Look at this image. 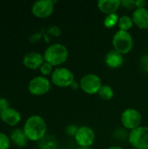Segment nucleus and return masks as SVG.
Wrapping results in <instances>:
<instances>
[{
  "mask_svg": "<svg viewBox=\"0 0 148 149\" xmlns=\"http://www.w3.org/2000/svg\"><path fill=\"white\" fill-rule=\"evenodd\" d=\"M23 130L30 141L38 142L46 136L47 125L40 115H31L26 119Z\"/></svg>",
  "mask_w": 148,
  "mask_h": 149,
  "instance_id": "nucleus-1",
  "label": "nucleus"
},
{
  "mask_svg": "<svg viewBox=\"0 0 148 149\" xmlns=\"http://www.w3.org/2000/svg\"><path fill=\"white\" fill-rule=\"evenodd\" d=\"M44 61L51 64L53 67H60L66 62L69 52L65 45L59 43L50 45L44 52Z\"/></svg>",
  "mask_w": 148,
  "mask_h": 149,
  "instance_id": "nucleus-2",
  "label": "nucleus"
},
{
  "mask_svg": "<svg viewBox=\"0 0 148 149\" xmlns=\"http://www.w3.org/2000/svg\"><path fill=\"white\" fill-rule=\"evenodd\" d=\"M113 50L122 55L129 53L133 48V38L129 31H117L112 39Z\"/></svg>",
  "mask_w": 148,
  "mask_h": 149,
  "instance_id": "nucleus-3",
  "label": "nucleus"
},
{
  "mask_svg": "<svg viewBox=\"0 0 148 149\" xmlns=\"http://www.w3.org/2000/svg\"><path fill=\"white\" fill-rule=\"evenodd\" d=\"M75 81L73 72L64 66L56 67L51 76V82L58 87H70Z\"/></svg>",
  "mask_w": 148,
  "mask_h": 149,
  "instance_id": "nucleus-4",
  "label": "nucleus"
},
{
  "mask_svg": "<svg viewBox=\"0 0 148 149\" xmlns=\"http://www.w3.org/2000/svg\"><path fill=\"white\" fill-rule=\"evenodd\" d=\"M51 88V80L42 75L32 78L28 83V91L33 96H43Z\"/></svg>",
  "mask_w": 148,
  "mask_h": 149,
  "instance_id": "nucleus-5",
  "label": "nucleus"
},
{
  "mask_svg": "<svg viewBox=\"0 0 148 149\" xmlns=\"http://www.w3.org/2000/svg\"><path fill=\"white\" fill-rule=\"evenodd\" d=\"M120 121L122 126L130 131L134 130L141 126L142 115L140 111L134 108L125 109L120 116Z\"/></svg>",
  "mask_w": 148,
  "mask_h": 149,
  "instance_id": "nucleus-6",
  "label": "nucleus"
},
{
  "mask_svg": "<svg viewBox=\"0 0 148 149\" xmlns=\"http://www.w3.org/2000/svg\"><path fill=\"white\" fill-rule=\"evenodd\" d=\"M103 86L101 79L94 73H88L84 75L79 80L80 89L86 94L93 95L99 93Z\"/></svg>",
  "mask_w": 148,
  "mask_h": 149,
  "instance_id": "nucleus-7",
  "label": "nucleus"
},
{
  "mask_svg": "<svg viewBox=\"0 0 148 149\" xmlns=\"http://www.w3.org/2000/svg\"><path fill=\"white\" fill-rule=\"evenodd\" d=\"M128 141L136 149H148V127L140 126V127L130 131Z\"/></svg>",
  "mask_w": 148,
  "mask_h": 149,
  "instance_id": "nucleus-8",
  "label": "nucleus"
},
{
  "mask_svg": "<svg viewBox=\"0 0 148 149\" xmlns=\"http://www.w3.org/2000/svg\"><path fill=\"white\" fill-rule=\"evenodd\" d=\"M74 140L79 147L90 148L95 141V133L93 129L88 126H81L74 136Z\"/></svg>",
  "mask_w": 148,
  "mask_h": 149,
  "instance_id": "nucleus-9",
  "label": "nucleus"
},
{
  "mask_svg": "<svg viewBox=\"0 0 148 149\" xmlns=\"http://www.w3.org/2000/svg\"><path fill=\"white\" fill-rule=\"evenodd\" d=\"M54 3L52 0H38L31 6V13L38 18L49 17L54 11Z\"/></svg>",
  "mask_w": 148,
  "mask_h": 149,
  "instance_id": "nucleus-10",
  "label": "nucleus"
},
{
  "mask_svg": "<svg viewBox=\"0 0 148 149\" xmlns=\"http://www.w3.org/2000/svg\"><path fill=\"white\" fill-rule=\"evenodd\" d=\"M44 55L38 52H30L24 55L22 63L30 70H38L44 64Z\"/></svg>",
  "mask_w": 148,
  "mask_h": 149,
  "instance_id": "nucleus-11",
  "label": "nucleus"
},
{
  "mask_svg": "<svg viewBox=\"0 0 148 149\" xmlns=\"http://www.w3.org/2000/svg\"><path fill=\"white\" fill-rule=\"evenodd\" d=\"M22 120L20 112L13 107H10L7 110L1 113V121L10 127H16Z\"/></svg>",
  "mask_w": 148,
  "mask_h": 149,
  "instance_id": "nucleus-12",
  "label": "nucleus"
},
{
  "mask_svg": "<svg viewBox=\"0 0 148 149\" xmlns=\"http://www.w3.org/2000/svg\"><path fill=\"white\" fill-rule=\"evenodd\" d=\"M133 24L141 30L148 29V10L147 8L135 9L132 15Z\"/></svg>",
  "mask_w": 148,
  "mask_h": 149,
  "instance_id": "nucleus-13",
  "label": "nucleus"
},
{
  "mask_svg": "<svg viewBox=\"0 0 148 149\" xmlns=\"http://www.w3.org/2000/svg\"><path fill=\"white\" fill-rule=\"evenodd\" d=\"M98 9L106 14H113L116 13L117 10L121 6V1L120 0H99L97 3Z\"/></svg>",
  "mask_w": 148,
  "mask_h": 149,
  "instance_id": "nucleus-14",
  "label": "nucleus"
},
{
  "mask_svg": "<svg viewBox=\"0 0 148 149\" xmlns=\"http://www.w3.org/2000/svg\"><path fill=\"white\" fill-rule=\"evenodd\" d=\"M105 63L108 67L112 69H117L123 65L124 57L121 53L118 52L117 51L112 50L106 53L105 57Z\"/></svg>",
  "mask_w": 148,
  "mask_h": 149,
  "instance_id": "nucleus-15",
  "label": "nucleus"
},
{
  "mask_svg": "<svg viewBox=\"0 0 148 149\" xmlns=\"http://www.w3.org/2000/svg\"><path fill=\"white\" fill-rule=\"evenodd\" d=\"M9 137H10V141L16 147H18V148H24L29 141L23 128L16 127V128L12 129L10 133Z\"/></svg>",
  "mask_w": 148,
  "mask_h": 149,
  "instance_id": "nucleus-16",
  "label": "nucleus"
},
{
  "mask_svg": "<svg viewBox=\"0 0 148 149\" xmlns=\"http://www.w3.org/2000/svg\"><path fill=\"white\" fill-rule=\"evenodd\" d=\"M133 21L132 17H129L127 15H123L120 17L119 22H118V26L119 30L120 31H129L133 26Z\"/></svg>",
  "mask_w": 148,
  "mask_h": 149,
  "instance_id": "nucleus-17",
  "label": "nucleus"
},
{
  "mask_svg": "<svg viewBox=\"0 0 148 149\" xmlns=\"http://www.w3.org/2000/svg\"><path fill=\"white\" fill-rule=\"evenodd\" d=\"M99 96L103 100H111L114 97V91L109 85H103L99 92Z\"/></svg>",
  "mask_w": 148,
  "mask_h": 149,
  "instance_id": "nucleus-18",
  "label": "nucleus"
},
{
  "mask_svg": "<svg viewBox=\"0 0 148 149\" xmlns=\"http://www.w3.org/2000/svg\"><path fill=\"white\" fill-rule=\"evenodd\" d=\"M40 149H56L57 143L52 137L45 136L40 141H38Z\"/></svg>",
  "mask_w": 148,
  "mask_h": 149,
  "instance_id": "nucleus-19",
  "label": "nucleus"
},
{
  "mask_svg": "<svg viewBox=\"0 0 148 149\" xmlns=\"http://www.w3.org/2000/svg\"><path fill=\"white\" fill-rule=\"evenodd\" d=\"M119 18H120V17L117 15V13L106 15V17H105V19H104V25L106 28H108V29L113 28V26H115L116 24H118Z\"/></svg>",
  "mask_w": 148,
  "mask_h": 149,
  "instance_id": "nucleus-20",
  "label": "nucleus"
},
{
  "mask_svg": "<svg viewBox=\"0 0 148 149\" xmlns=\"http://www.w3.org/2000/svg\"><path fill=\"white\" fill-rule=\"evenodd\" d=\"M54 69H55V68H54L51 64H49V63H47V62L44 61V64L40 66L39 72H40V73H41L42 76L47 78V76H51V74H52Z\"/></svg>",
  "mask_w": 148,
  "mask_h": 149,
  "instance_id": "nucleus-21",
  "label": "nucleus"
},
{
  "mask_svg": "<svg viewBox=\"0 0 148 149\" xmlns=\"http://www.w3.org/2000/svg\"><path fill=\"white\" fill-rule=\"evenodd\" d=\"M10 137L3 132H0V149H9L10 147Z\"/></svg>",
  "mask_w": 148,
  "mask_h": 149,
  "instance_id": "nucleus-22",
  "label": "nucleus"
},
{
  "mask_svg": "<svg viewBox=\"0 0 148 149\" xmlns=\"http://www.w3.org/2000/svg\"><path fill=\"white\" fill-rule=\"evenodd\" d=\"M10 108V102L4 97H0V113Z\"/></svg>",
  "mask_w": 148,
  "mask_h": 149,
  "instance_id": "nucleus-23",
  "label": "nucleus"
},
{
  "mask_svg": "<svg viewBox=\"0 0 148 149\" xmlns=\"http://www.w3.org/2000/svg\"><path fill=\"white\" fill-rule=\"evenodd\" d=\"M78 127H76L75 125H69L66 129H65V132H66V134L69 135V136H75L77 131H78Z\"/></svg>",
  "mask_w": 148,
  "mask_h": 149,
  "instance_id": "nucleus-24",
  "label": "nucleus"
},
{
  "mask_svg": "<svg viewBox=\"0 0 148 149\" xmlns=\"http://www.w3.org/2000/svg\"><path fill=\"white\" fill-rule=\"evenodd\" d=\"M140 67L142 68V70H144L145 72H148V56L147 55H145L143 56L140 60Z\"/></svg>",
  "mask_w": 148,
  "mask_h": 149,
  "instance_id": "nucleus-25",
  "label": "nucleus"
},
{
  "mask_svg": "<svg viewBox=\"0 0 148 149\" xmlns=\"http://www.w3.org/2000/svg\"><path fill=\"white\" fill-rule=\"evenodd\" d=\"M121 6H123L126 9L136 8L135 1H133V0H123V1H121Z\"/></svg>",
  "mask_w": 148,
  "mask_h": 149,
  "instance_id": "nucleus-26",
  "label": "nucleus"
},
{
  "mask_svg": "<svg viewBox=\"0 0 148 149\" xmlns=\"http://www.w3.org/2000/svg\"><path fill=\"white\" fill-rule=\"evenodd\" d=\"M147 2L145 0H136L135 1V6L136 9H141V8H146Z\"/></svg>",
  "mask_w": 148,
  "mask_h": 149,
  "instance_id": "nucleus-27",
  "label": "nucleus"
},
{
  "mask_svg": "<svg viewBox=\"0 0 148 149\" xmlns=\"http://www.w3.org/2000/svg\"><path fill=\"white\" fill-rule=\"evenodd\" d=\"M70 87H71V89H72V90H77L78 88H80V86H79V82L78 83V82L74 81V82L72 84V86H71Z\"/></svg>",
  "mask_w": 148,
  "mask_h": 149,
  "instance_id": "nucleus-28",
  "label": "nucleus"
},
{
  "mask_svg": "<svg viewBox=\"0 0 148 149\" xmlns=\"http://www.w3.org/2000/svg\"><path fill=\"white\" fill-rule=\"evenodd\" d=\"M108 149H123L122 148L119 147V146H113V147H110Z\"/></svg>",
  "mask_w": 148,
  "mask_h": 149,
  "instance_id": "nucleus-29",
  "label": "nucleus"
},
{
  "mask_svg": "<svg viewBox=\"0 0 148 149\" xmlns=\"http://www.w3.org/2000/svg\"><path fill=\"white\" fill-rule=\"evenodd\" d=\"M77 149H91L90 148H82V147H79Z\"/></svg>",
  "mask_w": 148,
  "mask_h": 149,
  "instance_id": "nucleus-30",
  "label": "nucleus"
},
{
  "mask_svg": "<svg viewBox=\"0 0 148 149\" xmlns=\"http://www.w3.org/2000/svg\"><path fill=\"white\" fill-rule=\"evenodd\" d=\"M0 121H1V113H0Z\"/></svg>",
  "mask_w": 148,
  "mask_h": 149,
  "instance_id": "nucleus-31",
  "label": "nucleus"
},
{
  "mask_svg": "<svg viewBox=\"0 0 148 149\" xmlns=\"http://www.w3.org/2000/svg\"><path fill=\"white\" fill-rule=\"evenodd\" d=\"M147 56H148V51H147Z\"/></svg>",
  "mask_w": 148,
  "mask_h": 149,
  "instance_id": "nucleus-32",
  "label": "nucleus"
},
{
  "mask_svg": "<svg viewBox=\"0 0 148 149\" xmlns=\"http://www.w3.org/2000/svg\"><path fill=\"white\" fill-rule=\"evenodd\" d=\"M132 149H136V148H132Z\"/></svg>",
  "mask_w": 148,
  "mask_h": 149,
  "instance_id": "nucleus-33",
  "label": "nucleus"
}]
</instances>
